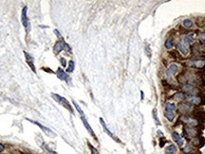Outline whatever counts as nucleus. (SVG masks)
Segmentation results:
<instances>
[{
    "label": "nucleus",
    "instance_id": "nucleus-10",
    "mask_svg": "<svg viewBox=\"0 0 205 154\" xmlns=\"http://www.w3.org/2000/svg\"><path fill=\"white\" fill-rule=\"evenodd\" d=\"M177 46H178V49L180 51V53H181L182 55L186 56L188 54V52H189L187 45H186L183 41H179V43L177 44Z\"/></svg>",
    "mask_w": 205,
    "mask_h": 154
},
{
    "label": "nucleus",
    "instance_id": "nucleus-28",
    "mask_svg": "<svg viewBox=\"0 0 205 154\" xmlns=\"http://www.w3.org/2000/svg\"><path fill=\"white\" fill-rule=\"evenodd\" d=\"M164 46L166 49H171L173 47V43H172L171 40H166L165 41V43H164Z\"/></svg>",
    "mask_w": 205,
    "mask_h": 154
},
{
    "label": "nucleus",
    "instance_id": "nucleus-8",
    "mask_svg": "<svg viewBox=\"0 0 205 154\" xmlns=\"http://www.w3.org/2000/svg\"><path fill=\"white\" fill-rule=\"evenodd\" d=\"M178 69H179V67H178V64L177 63H171L169 65V67H168V69H167L166 73H165V76H166V78H171L173 75H175V74L178 72Z\"/></svg>",
    "mask_w": 205,
    "mask_h": 154
},
{
    "label": "nucleus",
    "instance_id": "nucleus-26",
    "mask_svg": "<svg viewBox=\"0 0 205 154\" xmlns=\"http://www.w3.org/2000/svg\"><path fill=\"white\" fill-rule=\"evenodd\" d=\"M181 151L185 154H190L192 152V146H189V145H186L184 147H182L181 149Z\"/></svg>",
    "mask_w": 205,
    "mask_h": 154
},
{
    "label": "nucleus",
    "instance_id": "nucleus-30",
    "mask_svg": "<svg viewBox=\"0 0 205 154\" xmlns=\"http://www.w3.org/2000/svg\"><path fill=\"white\" fill-rule=\"evenodd\" d=\"M88 146H89L90 150H91V154H100V153H99V151H98L97 149H95L94 146L90 144V143H88Z\"/></svg>",
    "mask_w": 205,
    "mask_h": 154
},
{
    "label": "nucleus",
    "instance_id": "nucleus-24",
    "mask_svg": "<svg viewBox=\"0 0 205 154\" xmlns=\"http://www.w3.org/2000/svg\"><path fill=\"white\" fill-rule=\"evenodd\" d=\"M183 26H184V28H193L194 23H193L191 20H189V19H186V20L183 21Z\"/></svg>",
    "mask_w": 205,
    "mask_h": 154
},
{
    "label": "nucleus",
    "instance_id": "nucleus-1",
    "mask_svg": "<svg viewBox=\"0 0 205 154\" xmlns=\"http://www.w3.org/2000/svg\"><path fill=\"white\" fill-rule=\"evenodd\" d=\"M180 121H181L182 123L188 125V126L193 127V128H194V127H197L200 125V122H198V120H197V118L193 117V116H190V115H182L181 117H180Z\"/></svg>",
    "mask_w": 205,
    "mask_h": 154
},
{
    "label": "nucleus",
    "instance_id": "nucleus-11",
    "mask_svg": "<svg viewBox=\"0 0 205 154\" xmlns=\"http://www.w3.org/2000/svg\"><path fill=\"white\" fill-rule=\"evenodd\" d=\"M100 122H101V124H102V128H104V130H105V133L107 134V135H109V136L111 137V138L114 140V141H116V142H119V140H118V138L116 136H114V134L112 133L110 131V130L108 129L107 128V126H106V124H105V122L104 121V119L101 117L100 118Z\"/></svg>",
    "mask_w": 205,
    "mask_h": 154
},
{
    "label": "nucleus",
    "instance_id": "nucleus-3",
    "mask_svg": "<svg viewBox=\"0 0 205 154\" xmlns=\"http://www.w3.org/2000/svg\"><path fill=\"white\" fill-rule=\"evenodd\" d=\"M51 96H52V97H53V98L55 99V100H56L59 104L63 105V106H64L65 108H67V110H69V111L71 112V113H73V110H72L71 106L69 105V101H67V99L65 98V97H62L61 96L57 95V94H54V93L51 94Z\"/></svg>",
    "mask_w": 205,
    "mask_h": 154
},
{
    "label": "nucleus",
    "instance_id": "nucleus-35",
    "mask_svg": "<svg viewBox=\"0 0 205 154\" xmlns=\"http://www.w3.org/2000/svg\"><path fill=\"white\" fill-rule=\"evenodd\" d=\"M4 149H5V146H3L2 144H0V152L4 151Z\"/></svg>",
    "mask_w": 205,
    "mask_h": 154
},
{
    "label": "nucleus",
    "instance_id": "nucleus-32",
    "mask_svg": "<svg viewBox=\"0 0 205 154\" xmlns=\"http://www.w3.org/2000/svg\"><path fill=\"white\" fill-rule=\"evenodd\" d=\"M60 61H61L62 65H63V66H67V61H66V59H65V58H61V59H60Z\"/></svg>",
    "mask_w": 205,
    "mask_h": 154
},
{
    "label": "nucleus",
    "instance_id": "nucleus-25",
    "mask_svg": "<svg viewBox=\"0 0 205 154\" xmlns=\"http://www.w3.org/2000/svg\"><path fill=\"white\" fill-rule=\"evenodd\" d=\"M152 114H153V117H154L155 122H156V125L157 126H160V125H161V121L159 120V117H158V114H157V109H154Z\"/></svg>",
    "mask_w": 205,
    "mask_h": 154
},
{
    "label": "nucleus",
    "instance_id": "nucleus-9",
    "mask_svg": "<svg viewBox=\"0 0 205 154\" xmlns=\"http://www.w3.org/2000/svg\"><path fill=\"white\" fill-rule=\"evenodd\" d=\"M172 138H173V140L176 142V144H177L179 146H183V145H184V140H183V138L178 133L177 131H173V132H172Z\"/></svg>",
    "mask_w": 205,
    "mask_h": 154
},
{
    "label": "nucleus",
    "instance_id": "nucleus-2",
    "mask_svg": "<svg viewBox=\"0 0 205 154\" xmlns=\"http://www.w3.org/2000/svg\"><path fill=\"white\" fill-rule=\"evenodd\" d=\"M181 90L183 93L188 94L190 96H196V95L198 93V89H197L196 86L192 85V84H190V83L182 84Z\"/></svg>",
    "mask_w": 205,
    "mask_h": 154
},
{
    "label": "nucleus",
    "instance_id": "nucleus-20",
    "mask_svg": "<svg viewBox=\"0 0 205 154\" xmlns=\"http://www.w3.org/2000/svg\"><path fill=\"white\" fill-rule=\"evenodd\" d=\"M178 151V149L177 146H176V145H169V146H167L166 149H165V152H166V154H176Z\"/></svg>",
    "mask_w": 205,
    "mask_h": 154
},
{
    "label": "nucleus",
    "instance_id": "nucleus-29",
    "mask_svg": "<svg viewBox=\"0 0 205 154\" xmlns=\"http://www.w3.org/2000/svg\"><path fill=\"white\" fill-rule=\"evenodd\" d=\"M197 38H198V40H200V43L204 44V45H205V33L204 32L200 33V34H198V36H197Z\"/></svg>",
    "mask_w": 205,
    "mask_h": 154
},
{
    "label": "nucleus",
    "instance_id": "nucleus-7",
    "mask_svg": "<svg viewBox=\"0 0 205 154\" xmlns=\"http://www.w3.org/2000/svg\"><path fill=\"white\" fill-rule=\"evenodd\" d=\"M187 64L191 67H194V68H203L205 66V61L203 60H195V61H190L187 63Z\"/></svg>",
    "mask_w": 205,
    "mask_h": 154
},
{
    "label": "nucleus",
    "instance_id": "nucleus-17",
    "mask_svg": "<svg viewBox=\"0 0 205 154\" xmlns=\"http://www.w3.org/2000/svg\"><path fill=\"white\" fill-rule=\"evenodd\" d=\"M176 109V105L171 102H167L165 104V114H174V111Z\"/></svg>",
    "mask_w": 205,
    "mask_h": 154
},
{
    "label": "nucleus",
    "instance_id": "nucleus-36",
    "mask_svg": "<svg viewBox=\"0 0 205 154\" xmlns=\"http://www.w3.org/2000/svg\"><path fill=\"white\" fill-rule=\"evenodd\" d=\"M158 132H159V134H161V135L162 136V131H158Z\"/></svg>",
    "mask_w": 205,
    "mask_h": 154
},
{
    "label": "nucleus",
    "instance_id": "nucleus-16",
    "mask_svg": "<svg viewBox=\"0 0 205 154\" xmlns=\"http://www.w3.org/2000/svg\"><path fill=\"white\" fill-rule=\"evenodd\" d=\"M56 75H57V77L59 78V79H61V81H67V79H69V77H67V75L66 74V72H65V71L63 70L62 68H58V69H57Z\"/></svg>",
    "mask_w": 205,
    "mask_h": 154
},
{
    "label": "nucleus",
    "instance_id": "nucleus-5",
    "mask_svg": "<svg viewBox=\"0 0 205 154\" xmlns=\"http://www.w3.org/2000/svg\"><path fill=\"white\" fill-rule=\"evenodd\" d=\"M178 110L180 114H188L190 112L193 111V106L190 103H184V102H181V103L179 104V107H178Z\"/></svg>",
    "mask_w": 205,
    "mask_h": 154
},
{
    "label": "nucleus",
    "instance_id": "nucleus-34",
    "mask_svg": "<svg viewBox=\"0 0 205 154\" xmlns=\"http://www.w3.org/2000/svg\"><path fill=\"white\" fill-rule=\"evenodd\" d=\"M54 33L56 34L57 37H61V34H60V32L58 31V29H54Z\"/></svg>",
    "mask_w": 205,
    "mask_h": 154
},
{
    "label": "nucleus",
    "instance_id": "nucleus-14",
    "mask_svg": "<svg viewBox=\"0 0 205 154\" xmlns=\"http://www.w3.org/2000/svg\"><path fill=\"white\" fill-rule=\"evenodd\" d=\"M187 100L190 104H194V105H200L202 102V98L198 96H187Z\"/></svg>",
    "mask_w": 205,
    "mask_h": 154
},
{
    "label": "nucleus",
    "instance_id": "nucleus-22",
    "mask_svg": "<svg viewBox=\"0 0 205 154\" xmlns=\"http://www.w3.org/2000/svg\"><path fill=\"white\" fill-rule=\"evenodd\" d=\"M173 98H174L175 100L179 101V102H180V101H182L183 99L185 98V96H184V94L183 93H177L173 96Z\"/></svg>",
    "mask_w": 205,
    "mask_h": 154
},
{
    "label": "nucleus",
    "instance_id": "nucleus-12",
    "mask_svg": "<svg viewBox=\"0 0 205 154\" xmlns=\"http://www.w3.org/2000/svg\"><path fill=\"white\" fill-rule=\"evenodd\" d=\"M27 10H28V7H24L22 11H21V22L25 27V28L28 30V17H27Z\"/></svg>",
    "mask_w": 205,
    "mask_h": 154
},
{
    "label": "nucleus",
    "instance_id": "nucleus-19",
    "mask_svg": "<svg viewBox=\"0 0 205 154\" xmlns=\"http://www.w3.org/2000/svg\"><path fill=\"white\" fill-rule=\"evenodd\" d=\"M25 56H26V60H27L28 64L31 66V68L35 72V67H34V65H33V58H32L30 54L27 53V52H25Z\"/></svg>",
    "mask_w": 205,
    "mask_h": 154
},
{
    "label": "nucleus",
    "instance_id": "nucleus-23",
    "mask_svg": "<svg viewBox=\"0 0 205 154\" xmlns=\"http://www.w3.org/2000/svg\"><path fill=\"white\" fill-rule=\"evenodd\" d=\"M74 67H75L74 61H69V66H67V73H72V72L74 71Z\"/></svg>",
    "mask_w": 205,
    "mask_h": 154
},
{
    "label": "nucleus",
    "instance_id": "nucleus-4",
    "mask_svg": "<svg viewBox=\"0 0 205 154\" xmlns=\"http://www.w3.org/2000/svg\"><path fill=\"white\" fill-rule=\"evenodd\" d=\"M183 132H184L185 136L192 139L197 137V135L200 134V131H197V129L193 128V127H187V126L183 127Z\"/></svg>",
    "mask_w": 205,
    "mask_h": 154
},
{
    "label": "nucleus",
    "instance_id": "nucleus-27",
    "mask_svg": "<svg viewBox=\"0 0 205 154\" xmlns=\"http://www.w3.org/2000/svg\"><path fill=\"white\" fill-rule=\"evenodd\" d=\"M72 102H73V105H74V107H75V108H76V110H77V111H78V113H79V114H81V115H85V114H84V112L82 111V109L80 108V106H79V105H78V104H77V102H76V101H74V100H73V101H72Z\"/></svg>",
    "mask_w": 205,
    "mask_h": 154
},
{
    "label": "nucleus",
    "instance_id": "nucleus-33",
    "mask_svg": "<svg viewBox=\"0 0 205 154\" xmlns=\"http://www.w3.org/2000/svg\"><path fill=\"white\" fill-rule=\"evenodd\" d=\"M164 144H165V140H164V139H162V141H160V146H161V147H162V146H164Z\"/></svg>",
    "mask_w": 205,
    "mask_h": 154
},
{
    "label": "nucleus",
    "instance_id": "nucleus-31",
    "mask_svg": "<svg viewBox=\"0 0 205 154\" xmlns=\"http://www.w3.org/2000/svg\"><path fill=\"white\" fill-rule=\"evenodd\" d=\"M43 149H46V150H47V151H49L50 154H57L56 152H55V151H53V150H52V149H49V146H48V145H46V144H45V143H44V144H43Z\"/></svg>",
    "mask_w": 205,
    "mask_h": 154
},
{
    "label": "nucleus",
    "instance_id": "nucleus-21",
    "mask_svg": "<svg viewBox=\"0 0 205 154\" xmlns=\"http://www.w3.org/2000/svg\"><path fill=\"white\" fill-rule=\"evenodd\" d=\"M203 138H198V137H196V138L192 139V145L196 147H201L203 146L204 143H201V140Z\"/></svg>",
    "mask_w": 205,
    "mask_h": 154
},
{
    "label": "nucleus",
    "instance_id": "nucleus-13",
    "mask_svg": "<svg viewBox=\"0 0 205 154\" xmlns=\"http://www.w3.org/2000/svg\"><path fill=\"white\" fill-rule=\"evenodd\" d=\"M65 46H66V43H65L64 41L61 40V41H58L55 45H54V47H53V51L55 54H58L60 53L63 49H65Z\"/></svg>",
    "mask_w": 205,
    "mask_h": 154
},
{
    "label": "nucleus",
    "instance_id": "nucleus-15",
    "mask_svg": "<svg viewBox=\"0 0 205 154\" xmlns=\"http://www.w3.org/2000/svg\"><path fill=\"white\" fill-rule=\"evenodd\" d=\"M81 120H82L84 126L86 127V129L87 130V131L90 133V135L93 136L94 138H96V136H95V134H94V131H93V130L91 129V127H90V125L88 124V122H87V118H86L85 115H81Z\"/></svg>",
    "mask_w": 205,
    "mask_h": 154
},
{
    "label": "nucleus",
    "instance_id": "nucleus-6",
    "mask_svg": "<svg viewBox=\"0 0 205 154\" xmlns=\"http://www.w3.org/2000/svg\"><path fill=\"white\" fill-rule=\"evenodd\" d=\"M30 122H31V123H33V124H35V125H37V126L40 128V129L42 130V131L45 132V133L48 135V136H49V137H55L56 136V134L54 133L53 131H51L50 129H49V128H47V127H45V126H43L42 124H40L39 122H37V121H32V120H29Z\"/></svg>",
    "mask_w": 205,
    "mask_h": 154
},
{
    "label": "nucleus",
    "instance_id": "nucleus-18",
    "mask_svg": "<svg viewBox=\"0 0 205 154\" xmlns=\"http://www.w3.org/2000/svg\"><path fill=\"white\" fill-rule=\"evenodd\" d=\"M183 42L185 44H193L195 42V34L194 33H189L183 38Z\"/></svg>",
    "mask_w": 205,
    "mask_h": 154
}]
</instances>
